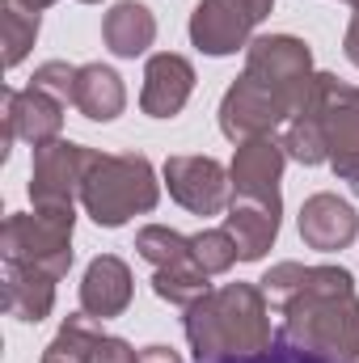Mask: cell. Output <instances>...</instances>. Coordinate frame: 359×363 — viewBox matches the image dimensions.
<instances>
[{"label": "cell", "instance_id": "obj_5", "mask_svg": "<svg viewBox=\"0 0 359 363\" xmlns=\"http://www.w3.org/2000/svg\"><path fill=\"white\" fill-rule=\"evenodd\" d=\"M304 110L317 114V123L326 131L330 169L343 182H351V190L359 194V89L338 81L334 72H317Z\"/></svg>", "mask_w": 359, "mask_h": 363}, {"label": "cell", "instance_id": "obj_20", "mask_svg": "<svg viewBox=\"0 0 359 363\" xmlns=\"http://www.w3.org/2000/svg\"><path fill=\"white\" fill-rule=\"evenodd\" d=\"M101 338H106L101 321L81 308V313L64 317L60 334H55V338L47 342V351H43V363H93V351H97Z\"/></svg>", "mask_w": 359, "mask_h": 363}, {"label": "cell", "instance_id": "obj_25", "mask_svg": "<svg viewBox=\"0 0 359 363\" xmlns=\"http://www.w3.org/2000/svg\"><path fill=\"white\" fill-rule=\"evenodd\" d=\"M207 363H359V359H343V355H330V351H313L304 342H292L283 334H275L267 351H254V355H228V359H207Z\"/></svg>", "mask_w": 359, "mask_h": 363}, {"label": "cell", "instance_id": "obj_8", "mask_svg": "<svg viewBox=\"0 0 359 363\" xmlns=\"http://www.w3.org/2000/svg\"><path fill=\"white\" fill-rule=\"evenodd\" d=\"M292 101L283 93H275L267 81L241 72L224 101H220V131L233 140V144H245V140H258V135H270L275 127H283L292 118Z\"/></svg>", "mask_w": 359, "mask_h": 363}, {"label": "cell", "instance_id": "obj_16", "mask_svg": "<svg viewBox=\"0 0 359 363\" xmlns=\"http://www.w3.org/2000/svg\"><path fill=\"white\" fill-rule=\"evenodd\" d=\"M55 283L51 274L34 271V267H13L4 262V283H0V304L9 317L26 321V325H38L43 317H51L55 308Z\"/></svg>", "mask_w": 359, "mask_h": 363}, {"label": "cell", "instance_id": "obj_2", "mask_svg": "<svg viewBox=\"0 0 359 363\" xmlns=\"http://www.w3.org/2000/svg\"><path fill=\"white\" fill-rule=\"evenodd\" d=\"M186 342L194 363L254 355L275 342L270 300L258 283H224L186 308Z\"/></svg>", "mask_w": 359, "mask_h": 363}, {"label": "cell", "instance_id": "obj_28", "mask_svg": "<svg viewBox=\"0 0 359 363\" xmlns=\"http://www.w3.org/2000/svg\"><path fill=\"white\" fill-rule=\"evenodd\" d=\"M93 363H140V351H136L127 338L106 334V338L97 342V351H93Z\"/></svg>", "mask_w": 359, "mask_h": 363}, {"label": "cell", "instance_id": "obj_26", "mask_svg": "<svg viewBox=\"0 0 359 363\" xmlns=\"http://www.w3.org/2000/svg\"><path fill=\"white\" fill-rule=\"evenodd\" d=\"M190 245H194V262L207 274H224L233 262H241L237 258V245H233V237L224 228H203V233L190 237Z\"/></svg>", "mask_w": 359, "mask_h": 363}, {"label": "cell", "instance_id": "obj_6", "mask_svg": "<svg viewBox=\"0 0 359 363\" xmlns=\"http://www.w3.org/2000/svg\"><path fill=\"white\" fill-rule=\"evenodd\" d=\"M245 72L258 77V81H267L275 93H283L296 114L304 110V101H309V93H313V81H317V72H313V51H309V43L296 38V34H267V38H254V43L245 47Z\"/></svg>", "mask_w": 359, "mask_h": 363}, {"label": "cell", "instance_id": "obj_24", "mask_svg": "<svg viewBox=\"0 0 359 363\" xmlns=\"http://www.w3.org/2000/svg\"><path fill=\"white\" fill-rule=\"evenodd\" d=\"M136 250H140L144 262H153V271H161V267H178V262H190V258H194L190 237H182V233L165 228V224H148V228H140V233H136Z\"/></svg>", "mask_w": 359, "mask_h": 363}, {"label": "cell", "instance_id": "obj_17", "mask_svg": "<svg viewBox=\"0 0 359 363\" xmlns=\"http://www.w3.org/2000/svg\"><path fill=\"white\" fill-rule=\"evenodd\" d=\"M224 233L233 237L241 262H258L279 237V207L258 199H233L224 216Z\"/></svg>", "mask_w": 359, "mask_h": 363}, {"label": "cell", "instance_id": "obj_7", "mask_svg": "<svg viewBox=\"0 0 359 363\" xmlns=\"http://www.w3.org/2000/svg\"><path fill=\"white\" fill-rule=\"evenodd\" d=\"M275 9V0H199L190 13V43L203 55H233L245 51L254 26Z\"/></svg>", "mask_w": 359, "mask_h": 363}, {"label": "cell", "instance_id": "obj_10", "mask_svg": "<svg viewBox=\"0 0 359 363\" xmlns=\"http://www.w3.org/2000/svg\"><path fill=\"white\" fill-rule=\"evenodd\" d=\"M165 186L190 216H220L233 203V178L211 157H170Z\"/></svg>", "mask_w": 359, "mask_h": 363}, {"label": "cell", "instance_id": "obj_9", "mask_svg": "<svg viewBox=\"0 0 359 363\" xmlns=\"http://www.w3.org/2000/svg\"><path fill=\"white\" fill-rule=\"evenodd\" d=\"M93 157H97L93 148L72 144V140H55L47 148H34V165H30L34 207H72L81 199V186H85Z\"/></svg>", "mask_w": 359, "mask_h": 363}, {"label": "cell", "instance_id": "obj_22", "mask_svg": "<svg viewBox=\"0 0 359 363\" xmlns=\"http://www.w3.org/2000/svg\"><path fill=\"white\" fill-rule=\"evenodd\" d=\"M283 152L292 157V161H300V165H330V148H326V131H321V123H317V114H309V110H300V114H292L287 123H283Z\"/></svg>", "mask_w": 359, "mask_h": 363}, {"label": "cell", "instance_id": "obj_11", "mask_svg": "<svg viewBox=\"0 0 359 363\" xmlns=\"http://www.w3.org/2000/svg\"><path fill=\"white\" fill-rule=\"evenodd\" d=\"M13 140H26L34 148H47V144L64 140V101L47 97L34 85L4 89V144H0V157H9Z\"/></svg>", "mask_w": 359, "mask_h": 363}, {"label": "cell", "instance_id": "obj_18", "mask_svg": "<svg viewBox=\"0 0 359 363\" xmlns=\"http://www.w3.org/2000/svg\"><path fill=\"white\" fill-rule=\"evenodd\" d=\"M101 38L118 60H136L153 47L157 38V17L148 13V4L140 0H118L106 17H101Z\"/></svg>", "mask_w": 359, "mask_h": 363}, {"label": "cell", "instance_id": "obj_13", "mask_svg": "<svg viewBox=\"0 0 359 363\" xmlns=\"http://www.w3.org/2000/svg\"><path fill=\"white\" fill-rule=\"evenodd\" d=\"M194 93V68L186 55L161 51L144 64V89H140V106L153 118H174Z\"/></svg>", "mask_w": 359, "mask_h": 363}, {"label": "cell", "instance_id": "obj_29", "mask_svg": "<svg viewBox=\"0 0 359 363\" xmlns=\"http://www.w3.org/2000/svg\"><path fill=\"white\" fill-rule=\"evenodd\" d=\"M343 51H347V60L359 68V9L355 17H351V26H347V38H343Z\"/></svg>", "mask_w": 359, "mask_h": 363}, {"label": "cell", "instance_id": "obj_1", "mask_svg": "<svg viewBox=\"0 0 359 363\" xmlns=\"http://www.w3.org/2000/svg\"><path fill=\"white\" fill-rule=\"evenodd\" d=\"M263 291L283 317V338L343 359H359V296L347 267L279 262L263 274Z\"/></svg>", "mask_w": 359, "mask_h": 363}, {"label": "cell", "instance_id": "obj_14", "mask_svg": "<svg viewBox=\"0 0 359 363\" xmlns=\"http://www.w3.org/2000/svg\"><path fill=\"white\" fill-rule=\"evenodd\" d=\"M359 233V216L355 207L338 194H313L304 199L300 207V241L309 250H321V254H334V250H347Z\"/></svg>", "mask_w": 359, "mask_h": 363}, {"label": "cell", "instance_id": "obj_30", "mask_svg": "<svg viewBox=\"0 0 359 363\" xmlns=\"http://www.w3.org/2000/svg\"><path fill=\"white\" fill-rule=\"evenodd\" d=\"M140 363H182V359H178V351H170V347H144Z\"/></svg>", "mask_w": 359, "mask_h": 363}, {"label": "cell", "instance_id": "obj_21", "mask_svg": "<svg viewBox=\"0 0 359 363\" xmlns=\"http://www.w3.org/2000/svg\"><path fill=\"white\" fill-rule=\"evenodd\" d=\"M207 279H211V274L190 258V262H178V267H161V271H153V291H157L165 304L190 308L194 300H203V296L211 291Z\"/></svg>", "mask_w": 359, "mask_h": 363}, {"label": "cell", "instance_id": "obj_23", "mask_svg": "<svg viewBox=\"0 0 359 363\" xmlns=\"http://www.w3.org/2000/svg\"><path fill=\"white\" fill-rule=\"evenodd\" d=\"M0 30H4V64L17 68L38 38V9H30L26 0H4L0 4Z\"/></svg>", "mask_w": 359, "mask_h": 363}, {"label": "cell", "instance_id": "obj_19", "mask_svg": "<svg viewBox=\"0 0 359 363\" xmlns=\"http://www.w3.org/2000/svg\"><path fill=\"white\" fill-rule=\"evenodd\" d=\"M72 106L93 118V123H110L123 114L127 106V89H123V77L106 64H85L77 68V89H72Z\"/></svg>", "mask_w": 359, "mask_h": 363}, {"label": "cell", "instance_id": "obj_27", "mask_svg": "<svg viewBox=\"0 0 359 363\" xmlns=\"http://www.w3.org/2000/svg\"><path fill=\"white\" fill-rule=\"evenodd\" d=\"M30 85L68 106V101H72V89H77V68H72V64H64V60H47V64H38V68H34Z\"/></svg>", "mask_w": 359, "mask_h": 363}, {"label": "cell", "instance_id": "obj_31", "mask_svg": "<svg viewBox=\"0 0 359 363\" xmlns=\"http://www.w3.org/2000/svg\"><path fill=\"white\" fill-rule=\"evenodd\" d=\"M343 4H351V9H359V0H343Z\"/></svg>", "mask_w": 359, "mask_h": 363}, {"label": "cell", "instance_id": "obj_15", "mask_svg": "<svg viewBox=\"0 0 359 363\" xmlns=\"http://www.w3.org/2000/svg\"><path fill=\"white\" fill-rule=\"evenodd\" d=\"M131 304V271L123 258L114 254H97L89 262V271L81 279V308L106 321V317H118L123 308Z\"/></svg>", "mask_w": 359, "mask_h": 363}, {"label": "cell", "instance_id": "obj_4", "mask_svg": "<svg viewBox=\"0 0 359 363\" xmlns=\"http://www.w3.org/2000/svg\"><path fill=\"white\" fill-rule=\"evenodd\" d=\"M72 224H77V207L17 211L0 228V254L13 267H34L51 279H64L72 271Z\"/></svg>", "mask_w": 359, "mask_h": 363}, {"label": "cell", "instance_id": "obj_12", "mask_svg": "<svg viewBox=\"0 0 359 363\" xmlns=\"http://www.w3.org/2000/svg\"><path fill=\"white\" fill-rule=\"evenodd\" d=\"M283 165H287V152L275 135H258V140L237 144L233 165H228L233 199H258V203H270V207L283 211V199H279Z\"/></svg>", "mask_w": 359, "mask_h": 363}, {"label": "cell", "instance_id": "obj_3", "mask_svg": "<svg viewBox=\"0 0 359 363\" xmlns=\"http://www.w3.org/2000/svg\"><path fill=\"white\" fill-rule=\"evenodd\" d=\"M161 199V182L153 161L140 152H97L81 186V203L101 228H123L131 216L153 211Z\"/></svg>", "mask_w": 359, "mask_h": 363}, {"label": "cell", "instance_id": "obj_32", "mask_svg": "<svg viewBox=\"0 0 359 363\" xmlns=\"http://www.w3.org/2000/svg\"><path fill=\"white\" fill-rule=\"evenodd\" d=\"M85 4H97V0H85Z\"/></svg>", "mask_w": 359, "mask_h": 363}]
</instances>
